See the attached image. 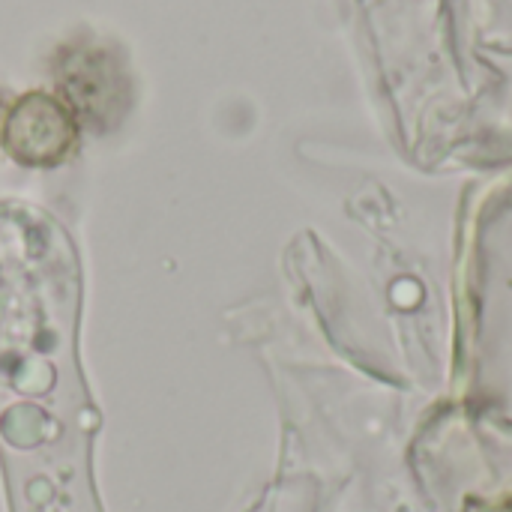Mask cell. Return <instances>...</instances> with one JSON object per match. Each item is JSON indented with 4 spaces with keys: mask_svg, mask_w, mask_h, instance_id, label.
I'll return each instance as SVG.
<instances>
[{
    "mask_svg": "<svg viewBox=\"0 0 512 512\" xmlns=\"http://www.w3.org/2000/svg\"><path fill=\"white\" fill-rule=\"evenodd\" d=\"M6 150L27 165H54L75 144L72 114L45 93H27L18 99L3 123Z\"/></svg>",
    "mask_w": 512,
    "mask_h": 512,
    "instance_id": "cell-1",
    "label": "cell"
}]
</instances>
